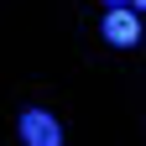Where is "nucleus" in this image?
Listing matches in <instances>:
<instances>
[{
  "mask_svg": "<svg viewBox=\"0 0 146 146\" xmlns=\"http://www.w3.org/2000/svg\"><path fill=\"white\" fill-rule=\"evenodd\" d=\"M131 5H136V11H146V0H131Z\"/></svg>",
  "mask_w": 146,
  "mask_h": 146,
  "instance_id": "obj_4",
  "label": "nucleus"
},
{
  "mask_svg": "<svg viewBox=\"0 0 146 146\" xmlns=\"http://www.w3.org/2000/svg\"><path fill=\"white\" fill-rule=\"evenodd\" d=\"M104 5H131V0H104Z\"/></svg>",
  "mask_w": 146,
  "mask_h": 146,
  "instance_id": "obj_3",
  "label": "nucleus"
},
{
  "mask_svg": "<svg viewBox=\"0 0 146 146\" xmlns=\"http://www.w3.org/2000/svg\"><path fill=\"white\" fill-rule=\"evenodd\" d=\"M21 141L26 146H63V125L47 115V110H21Z\"/></svg>",
  "mask_w": 146,
  "mask_h": 146,
  "instance_id": "obj_1",
  "label": "nucleus"
},
{
  "mask_svg": "<svg viewBox=\"0 0 146 146\" xmlns=\"http://www.w3.org/2000/svg\"><path fill=\"white\" fill-rule=\"evenodd\" d=\"M141 21H136V5H110L104 11V42L110 47H136Z\"/></svg>",
  "mask_w": 146,
  "mask_h": 146,
  "instance_id": "obj_2",
  "label": "nucleus"
}]
</instances>
